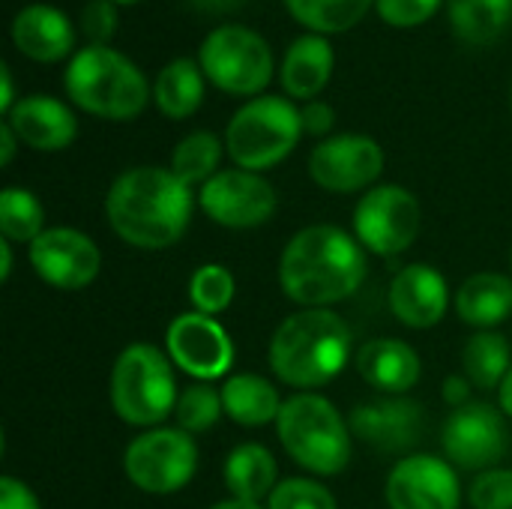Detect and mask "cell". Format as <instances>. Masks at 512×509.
Wrapping results in <instances>:
<instances>
[{
	"mask_svg": "<svg viewBox=\"0 0 512 509\" xmlns=\"http://www.w3.org/2000/svg\"><path fill=\"white\" fill-rule=\"evenodd\" d=\"M105 216L111 231L132 249L159 252L189 228L192 189L162 165H138L114 177L105 195Z\"/></svg>",
	"mask_w": 512,
	"mask_h": 509,
	"instance_id": "cell-1",
	"label": "cell"
},
{
	"mask_svg": "<svg viewBox=\"0 0 512 509\" xmlns=\"http://www.w3.org/2000/svg\"><path fill=\"white\" fill-rule=\"evenodd\" d=\"M366 279V249L336 225L297 231L279 255V285L303 309H330L360 291Z\"/></svg>",
	"mask_w": 512,
	"mask_h": 509,
	"instance_id": "cell-2",
	"label": "cell"
},
{
	"mask_svg": "<svg viewBox=\"0 0 512 509\" xmlns=\"http://www.w3.org/2000/svg\"><path fill=\"white\" fill-rule=\"evenodd\" d=\"M351 327L333 309H300L288 315L267 348L273 375L300 390L330 384L351 360Z\"/></svg>",
	"mask_w": 512,
	"mask_h": 509,
	"instance_id": "cell-3",
	"label": "cell"
},
{
	"mask_svg": "<svg viewBox=\"0 0 512 509\" xmlns=\"http://www.w3.org/2000/svg\"><path fill=\"white\" fill-rule=\"evenodd\" d=\"M63 90L78 111L111 123L141 117L153 99L144 69L114 45L78 48L63 69Z\"/></svg>",
	"mask_w": 512,
	"mask_h": 509,
	"instance_id": "cell-4",
	"label": "cell"
},
{
	"mask_svg": "<svg viewBox=\"0 0 512 509\" xmlns=\"http://www.w3.org/2000/svg\"><path fill=\"white\" fill-rule=\"evenodd\" d=\"M276 435L285 453L315 477H336L354 456V435L339 408L318 393H297L285 399Z\"/></svg>",
	"mask_w": 512,
	"mask_h": 509,
	"instance_id": "cell-5",
	"label": "cell"
},
{
	"mask_svg": "<svg viewBox=\"0 0 512 509\" xmlns=\"http://www.w3.org/2000/svg\"><path fill=\"white\" fill-rule=\"evenodd\" d=\"M174 366L165 351L147 342L123 348L111 366L108 399L111 411L135 429H156L177 408Z\"/></svg>",
	"mask_w": 512,
	"mask_h": 509,
	"instance_id": "cell-6",
	"label": "cell"
},
{
	"mask_svg": "<svg viewBox=\"0 0 512 509\" xmlns=\"http://www.w3.org/2000/svg\"><path fill=\"white\" fill-rule=\"evenodd\" d=\"M303 138L300 108L288 96H255L246 99L225 126V153L234 168L270 171L285 162Z\"/></svg>",
	"mask_w": 512,
	"mask_h": 509,
	"instance_id": "cell-7",
	"label": "cell"
},
{
	"mask_svg": "<svg viewBox=\"0 0 512 509\" xmlns=\"http://www.w3.org/2000/svg\"><path fill=\"white\" fill-rule=\"evenodd\" d=\"M195 60L201 63L207 81L216 90L228 96H240V99L264 96V90L270 87L276 75L270 42L255 27H246L237 21H225L213 27L201 39Z\"/></svg>",
	"mask_w": 512,
	"mask_h": 509,
	"instance_id": "cell-8",
	"label": "cell"
},
{
	"mask_svg": "<svg viewBox=\"0 0 512 509\" xmlns=\"http://www.w3.org/2000/svg\"><path fill=\"white\" fill-rule=\"evenodd\" d=\"M129 483L147 495H174L186 489L198 471L195 435L180 426H156L141 432L123 453Z\"/></svg>",
	"mask_w": 512,
	"mask_h": 509,
	"instance_id": "cell-9",
	"label": "cell"
},
{
	"mask_svg": "<svg viewBox=\"0 0 512 509\" xmlns=\"http://www.w3.org/2000/svg\"><path fill=\"white\" fill-rule=\"evenodd\" d=\"M423 210L414 192L396 183H381L363 192L354 207V237L360 246L381 258L408 252L420 234Z\"/></svg>",
	"mask_w": 512,
	"mask_h": 509,
	"instance_id": "cell-10",
	"label": "cell"
},
{
	"mask_svg": "<svg viewBox=\"0 0 512 509\" xmlns=\"http://www.w3.org/2000/svg\"><path fill=\"white\" fill-rule=\"evenodd\" d=\"M198 207L204 216L231 231L261 228L273 219L279 207V195L264 174L228 168L210 177L198 189Z\"/></svg>",
	"mask_w": 512,
	"mask_h": 509,
	"instance_id": "cell-11",
	"label": "cell"
},
{
	"mask_svg": "<svg viewBox=\"0 0 512 509\" xmlns=\"http://www.w3.org/2000/svg\"><path fill=\"white\" fill-rule=\"evenodd\" d=\"M384 162V147L372 135L342 132L315 144L309 156V177L324 192H369L384 174Z\"/></svg>",
	"mask_w": 512,
	"mask_h": 509,
	"instance_id": "cell-12",
	"label": "cell"
},
{
	"mask_svg": "<svg viewBox=\"0 0 512 509\" xmlns=\"http://www.w3.org/2000/svg\"><path fill=\"white\" fill-rule=\"evenodd\" d=\"M441 447L453 468L474 474L498 468L507 453L504 414L489 402H471L465 408H456L441 429Z\"/></svg>",
	"mask_w": 512,
	"mask_h": 509,
	"instance_id": "cell-13",
	"label": "cell"
},
{
	"mask_svg": "<svg viewBox=\"0 0 512 509\" xmlns=\"http://www.w3.org/2000/svg\"><path fill=\"white\" fill-rule=\"evenodd\" d=\"M27 255L33 273L57 291H84L102 270L99 246L84 231L66 225L45 228L30 243Z\"/></svg>",
	"mask_w": 512,
	"mask_h": 509,
	"instance_id": "cell-14",
	"label": "cell"
},
{
	"mask_svg": "<svg viewBox=\"0 0 512 509\" xmlns=\"http://www.w3.org/2000/svg\"><path fill=\"white\" fill-rule=\"evenodd\" d=\"M165 348L171 363L195 381H216L234 363V342L228 330L201 312H183L168 324Z\"/></svg>",
	"mask_w": 512,
	"mask_h": 509,
	"instance_id": "cell-15",
	"label": "cell"
},
{
	"mask_svg": "<svg viewBox=\"0 0 512 509\" xmlns=\"http://www.w3.org/2000/svg\"><path fill=\"white\" fill-rule=\"evenodd\" d=\"M384 498L390 509H459L462 486L447 459L411 453L393 465Z\"/></svg>",
	"mask_w": 512,
	"mask_h": 509,
	"instance_id": "cell-16",
	"label": "cell"
},
{
	"mask_svg": "<svg viewBox=\"0 0 512 509\" xmlns=\"http://www.w3.org/2000/svg\"><path fill=\"white\" fill-rule=\"evenodd\" d=\"M351 435L375 453L402 456L423 435V405L408 396L363 402L348 417Z\"/></svg>",
	"mask_w": 512,
	"mask_h": 509,
	"instance_id": "cell-17",
	"label": "cell"
},
{
	"mask_svg": "<svg viewBox=\"0 0 512 509\" xmlns=\"http://www.w3.org/2000/svg\"><path fill=\"white\" fill-rule=\"evenodd\" d=\"M450 309L447 279L432 264H408L390 282V312L411 330H429Z\"/></svg>",
	"mask_w": 512,
	"mask_h": 509,
	"instance_id": "cell-18",
	"label": "cell"
},
{
	"mask_svg": "<svg viewBox=\"0 0 512 509\" xmlns=\"http://www.w3.org/2000/svg\"><path fill=\"white\" fill-rule=\"evenodd\" d=\"M3 120L12 126V132L18 135L24 147L39 150V153L66 150L78 135L75 111L66 102L45 96V93L21 96Z\"/></svg>",
	"mask_w": 512,
	"mask_h": 509,
	"instance_id": "cell-19",
	"label": "cell"
},
{
	"mask_svg": "<svg viewBox=\"0 0 512 509\" xmlns=\"http://www.w3.org/2000/svg\"><path fill=\"white\" fill-rule=\"evenodd\" d=\"M12 45L33 63H60L75 54V24L51 3H30L12 18Z\"/></svg>",
	"mask_w": 512,
	"mask_h": 509,
	"instance_id": "cell-20",
	"label": "cell"
},
{
	"mask_svg": "<svg viewBox=\"0 0 512 509\" xmlns=\"http://www.w3.org/2000/svg\"><path fill=\"white\" fill-rule=\"evenodd\" d=\"M333 69H336V48H333L330 36L300 33L282 54L279 84L288 99L312 102L330 84Z\"/></svg>",
	"mask_w": 512,
	"mask_h": 509,
	"instance_id": "cell-21",
	"label": "cell"
},
{
	"mask_svg": "<svg viewBox=\"0 0 512 509\" xmlns=\"http://www.w3.org/2000/svg\"><path fill=\"white\" fill-rule=\"evenodd\" d=\"M354 366L360 378L384 396L411 393L423 375L420 354L402 339H369L357 351Z\"/></svg>",
	"mask_w": 512,
	"mask_h": 509,
	"instance_id": "cell-22",
	"label": "cell"
},
{
	"mask_svg": "<svg viewBox=\"0 0 512 509\" xmlns=\"http://www.w3.org/2000/svg\"><path fill=\"white\" fill-rule=\"evenodd\" d=\"M456 315L477 327L492 330L512 318V279L504 273H474L456 291Z\"/></svg>",
	"mask_w": 512,
	"mask_h": 509,
	"instance_id": "cell-23",
	"label": "cell"
},
{
	"mask_svg": "<svg viewBox=\"0 0 512 509\" xmlns=\"http://www.w3.org/2000/svg\"><path fill=\"white\" fill-rule=\"evenodd\" d=\"M207 90V75L198 60L192 57H174L168 60L153 81V105L168 120H189Z\"/></svg>",
	"mask_w": 512,
	"mask_h": 509,
	"instance_id": "cell-24",
	"label": "cell"
},
{
	"mask_svg": "<svg viewBox=\"0 0 512 509\" xmlns=\"http://www.w3.org/2000/svg\"><path fill=\"white\" fill-rule=\"evenodd\" d=\"M222 480L231 498L261 504L279 486V465L264 444H240L228 453Z\"/></svg>",
	"mask_w": 512,
	"mask_h": 509,
	"instance_id": "cell-25",
	"label": "cell"
},
{
	"mask_svg": "<svg viewBox=\"0 0 512 509\" xmlns=\"http://www.w3.org/2000/svg\"><path fill=\"white\" fill-rule=\"evenodd\" d=\"M219 393H222L225 417L231 423H237V426H246V429H258V426L276 423L279 411L285 405L279 390L267 378H261L255 372H243V375L228 378L219 387Z\"/></svg>",
	"mask_w": 512,
	"mask_h": 509,
	"instance_id": "cell-26",
	"label": "cell"
},
{
	"mask_svg": "<svg viewBox=\"0 0 512 509\" xmlns=\"http://www.w3.org/2000/svg\"><path fill=\"white\" fill-rule=\"evenodd\" d=\"M453 33L468 45H495L512 24V0H447Z\"/></svg>",
	"mask_w": 512,
	"mask_h": 509,
	"instance_id": "cell-27",
	"label": "cell"
},
{
	"mask_svg": "<svg viewBox=\"0 0 512 509\" xmlns=\"http://www.w3.org/2000/svg\"><path fill=\"white\" fill-rule=\"evenodd\" d=\"M291 18L306 27V33L336 36L354 30L369 9H375V0H282Z\"/></svg>",
	"mask_w": 512,
	"mask_h": 509,
	"instance_id": "cell-28",
	"label": "cell"
},
{
	"mask_svg": "<svg viewBox=\"0 0 512 509\" xmlns=\"http://www.w3.org/2000/svg\"><path fill=\"white\" fill-rule=\"evenodd\" d=\"M462 369L477 390H498L512 369L510 342L492 330L474 333L462 348Z\"/></svg>",
	"mask_w": 512,
	"mask_h": 509,
	"instance_id": "cell-29",
	"label": "cell"
},
{
	"mask_svg": "<svg viewBox=\"0 0 512 509\" xmlns=\"http://www.w3.org/2000/svg\"><path fill=\"white\" fill-rule=\"evenodd\" d=\"M225 153V138H219L216 132L198 129L189 132L177 141L174 153H171V171L192 189V186H204L210 177L219 174V162Z\"/></svg>",
	"mask_w": 512,
	"mask_h": 509,
	"instance_id": "cell-30",
	"label": "cell"
},
{
	"mask_svg": "<svg viewBox=\"0 0 512 509\" xmlns=\"http://www.w3.org/2000/svg\"><path fill=\"white\" fill-rule=\"evenodd\" d=\"M45 231V207L30 189L6 186L0 192V234L9 243H33Z\"/></svg>",
	"mask_w": 512,
	"mask_h": 509,
	"instance_id": "cell-31",
	"label": "cell"
},
{
	"mask_svg": "<svg viewBox=\"0 0 512 509\" xmlns=\"http://www.w3.org/2000/svg\"><path fill=\"white\" fill-rule=\"evenodd\" d=\"M234 294H237V279L225 264H201L189 279L192 312L216 318L234 303Z\"/></svg>",
	"mask_w": 512,
	"mask_h": 509,
	"instance_id": "cell-32",
	"label": "cell"
},
{
	"mask_svg": "<svg viewBox=\"0 0 512 509\" xmlns=\"http://www.w3.org/2000/svg\"><path fill=\"white\" fill-rule=\"evenodd\" d=\"M225 408H222V393L207 384V381H195L189 384L180 396H177V408H174V420L183 432L189 435H204L210 432L219 420H222Z\"/></svg>",
	"mask_w": 512,
	"mask_h": 509,
	"instance_id": "cell-33",
	"label": "cell"
},
{
	"mask_svg": "<svg viewBox=\"0 0 512 509\" xmlns=\"http://www.w3.org/2000/svg\"><path fill=\"white\" fill-rule=\"evenodd\" d=\"M267 509H339V504L324 483H315L309 477H288L279 480V486L267 498Z\"/></svg>",
	"mask_w": 512,
	"mask_h": 509,
	"instance_id": "cell-34",
	"label": "cell"
},
{
	"mask_svg": "<svg viewBox=\"0 0 512 509\" xmlns=\"http://www.w3.org/2000/svg\"><path fill=\"white\" fill-rule=\"evenodd\" d=\"M474 509H512V468H489L468 489Z\"/></svg>",
	"mask_w": 512,
	"mask_h": 509,
	"instance_id": "cell-35",
	"label": "cell"
},
{
	"mask_svg": "<svg viewBox=\"0 0 512 509\" xmlns=\"http://www.w3.org/2000/svg\"><path fill=\"white\" fill-rule=\"evenodd\" d=\"M87 45H111L120 30V6L111 0H87L78 18Z\"/></svg>",
	"mask_w": 512,
	"mask_h": 509,
	"instance_id": "cell-36",
	"label": "cell"
},
{
	"mask_svg": "<svg viewBox=\"0 0 512 509\" xmlns=\"http://www.w3.org/2000/svg\"><path fill=\"white\" fill-rule=\"evenodd\" d=\"M447 0H375V12L384 24L396 30H411L426 24Z\"/></svg>",
	"mask_w": 512,
	"mask_h": 509,
	"instance_id": "cell-37",
	"label": "cell"
},
{
	"mask_svg": "<svg viewBox=\"0 0 512 509\" xmlns=\"http://www.w3.org/2000/svg\"><path fill=\"white\" fill-rule=\"evenodd\" d=\"M300 123H303V135H315V138H330L333 126H336V111L330 102L324 99H312L300 105Z\"/></svg>",
	"mask_w": 512,
	"mask_h": 509,
	"instance_id": "cell-38",
	"label": "cell"
},
{
	"mask_svg": "<svg viewBox=\"0 0 512 509\" xmlns=\"http://www.w3.org/2000/svg\"><path fill=\"white\" fill-rule=\"evenodd\" d=\"M0 509H42L33 489L18 477H0Z\"/></svg>",
	"mask_w": 512,
	"mask_h": 509,
	"instance_id": "cell-39",
	"label": "cell"
},
{
	"mask_svg": "<svg viewBox=\"0 0 512 509\" xmlns=\"http://www.w3.org/2000/svg\"><path fill=\"white\" fill-rule=\"evenodd\" d=\"M471 390H474V384L465 378V375H450L447 381H444V402L456 411V408H465V405H471Z\"/></svg>",
	"mask_w": 512,
	"mask_h": 509,
	"instance_id": "cell-40",
	"label": "cell"
},
{
	"mask_svg": "<svg viewBox=\"0 0 512 509\" xmlns=\"http://www.w3.org/2000/svg\"><path fill=\"white\" fill-rule=\"evenodd\" d=\"M15 84H12V72H9V63H0V114L6 117L15 105Z\"/></svg>",
	"mask_w": 512,
	"mask_h": 509,
	"instance_id": "cell-41",
	"label": "cell"
},
{
	"mask_svg": "<svg viewBox=\"0 0 512 509\" xmlns=\"http://www.w3.org/2000/svg\"><path fill=\"white\" fill-rule=\"evenodd\" d=\"M18 135L12 132V126L3 120L0 123V165L6 168V165H12V159H15V150H18Z\"/></svg>",
	"mask_w": 512,
	"mask_h": 509,
	"instance_id": "cell-42",
	"label": "cell"
},
{
	"mask_svg": "<svg viewBox=\"0 0 512 509\" xmlns=\"http://www.w3.org/2000/svg\"><path fill=\"white\" fill-rule=\"evenodd\" d=\"M192 9H198V12H234V9H240L246 0H186Z\"/></svg>",
	"mask_w": 512,
	"mask_h": 509,
	"instance_id": "cell-43",
	"label": "cell"
},
{
	"mask_svg": "<svg viewBox=\"0 0 512 509\" xmlns=\"http://www.w3.org/2000/svg\"><path fill=\"white\" fill-rule=\"evenodd\" d=\"M498 402H501L504 417H512V369L507 372V378L501 381V387H498Z\"/></svg>",
	"mask_w": 512,
	"mask_h": 509,
	"instance_id": "cell-44",
	"label": "cell"
},
{
	"mask_svg": "<svg viewBox=\"0 0 512 509\" xmlns=\"http://www.w3.org/2000/svg\"><path fill=\"white\" fill-rule=\"evenodd\" d=\"M12 276V243L3 240L0 243V282H9Z\"/></svg>",
	"mask_w": 512,
	"mask_h": 509,
	"instance_id": "cell-45",
	"label": "cell"
},
{
	"mask_svg": "<svg viewBox=\"0 0 512 509\" xmlns=\"http://www.w3.org/2000/svg\"><path fill=\"white\" fill-rule=\"evenodd\" d=\"M210 509H264L261 504H249V501H237V498H228V501H219Z\"/></svg>",
	"mask_w": 512,
	"mask_h": 509,
	"instance_id": "cell-46",
	"label": "cell"
},
{
	"mask_svg": "<svg viewBox=\"0 0 512 509\" xmlns=\"http://www.w3.org/2000/svg\"><path fill=\"white\" fill-rule=\"evenodd\" d=\"M111 3H117V6H135V3H141V0H111Z\"/></svg>",
	"mask_w": 512,
	"mask_h": 509,
	"instance_id": "cell-47",
	"label": "cell"
},
{
	"mask_svg": "<svg viewBox=\"0 0 512 509\" xmlns=\"http://www.w3.org/2000/svg\"><path fill=\"white\" fill-rule=\"evenodd\" d=\"M510 102H512V93H510Z\"/></svg>",
	"mask_w": 512,
	"mask_h": 509,
	"instance_id": "cell-48",
	"label": "cell"
}]
</instances>
